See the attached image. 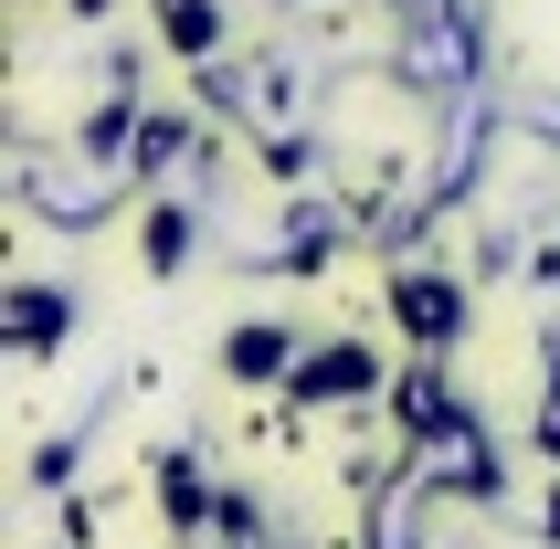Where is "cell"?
Returning a JSON list of instances; mask_svg holds the SVG:
<instances>
[{"mask_svg":"<svg viewBox=\"0 0 560 549\" xmlns=\"http://www.w3.org/2000/svg\"><path fill=\"white\" fill-rule=\"evenodd\" d=\"M392 306H402V328L423 338V349H455V328H466V285H455V274H402Z\"/></svg>","mask_w":560,"mask_h":549,"instance_id":"cell-1","label":"cell"},{"mask_svg":"<svg viewBox=\"0 0 560 549\" xmlns=\"http://www.w3.org/2000/svg\"><path fill=\"white\" fill-rule=\"evenodd\" d=\"M466 74H476V32H466V11L412 22V85H466Z\"/></svg>","mask_w":560,"mask_h":549,"instance_id":"cell-2","label":"cell"},{"mask_svg":"<svg viewBox=\"0 0 560 549\" xmlns=\"http://www.w3.org/2000/svg\"><path fill=\"white\" fill-rule=\"evenodd\" d=\"M201 95L233 106V117H276V106H296V74H276V63H212Z\"/></svg>","mask_w":560,"mask_h":549,"instance_id":"cell-3","label":"cell"},{"mask_svg":"<svg viewBox=\"0 0 560 549\" xmlns=\"http://www.w3.org/2000/svg\"><path fill=\"white\" fill-rule=\"evenodd\" d=\"M381 370H371V349H360V338H349V349H317V360H296L285 370V392L296 401H339V392H371Z\"/></svg>","mask_w":560,"mask_h":549,"instance_id":"cell-4","label":"cell"},{"mask_svg":"<svg viewBox=\"0 0 560 549\" xmlns=\"http://www.w3.org/2000/svg\"><path fill=\"white\" fill-rule=\"evenodd\" d=\"M63 317H74V306H63V285H22V296H11V349H32V360H43V349L63 338Z\"/></svg>","mask_w":560,"mask_h":549,"instance_id":"cell-5","label":"cell"},{"mask_svg":"<svg viewBox=\"0 0 560 549\" xmlns=\"http://www.w3.org/2000/svg\"><path fill=\"white\" fill-rule=\"evenodd\" d=\"M222 360L244 370V381H276V370H296V338H285V328H265V317H254V328H233V349H222Z\"/></svg>","mask_w":560,"mask_h":549,"instance_id":"cell-6","label":"cell"},{"mask_svg":"<svg viewBox=\"0 0 560 549\" xmlns=\"http://www.w3.org/2000/svg\"><path fill=\"white\" fill-rule=\"evenodd\" d=\"M159 22H170V43L201 63V54L222 43V0H159Z\"/></svg>","mask_w":560,"mask_h":549,"instance_id":"cell-7","label":"cell"},{"mask_svg":"<svg viewBox=\"0 0 560 549\" xmlns=\"http://www.w3.org/2000/svg\"><path fill=\"white\" fill-rule=\"evenodd\" d=\"M159 497H170V507H159L170 528H201V518H222L212 497H201V476H190V455H170V465H159Z\"/></svg>","mask_w":560,"mask_h":549,"instance_id":"cell-8","label":"cell"},{"mask_svg":"<svg viewBox=\"0 0 560 549\" xmlns=\"http://www.w3.org/2000/svg\"><path fill=\"white\" fill-rule=\"evenodd\" d=\"M127 138H138V95H106V106H95V117H85V159H117L127 149Z\"/></svg>","mask_w":560,"mask_h":549,"instance_id":"cell-9","label":"cell"},{"mask_svg":"<svg viewBox=\"0 0 560 549\" xmlns=\"http://www.w3.org/2000/svg\"><path fill=\"white\" fill-rule=\"evenodd\" d=\"M170 159H180V117L138 127V170H127V180H149V170H170Z\"/></svg>","mask_w":560,"mask_h":549,"instance_id":"cell-10","label":"cell"},{"mask_svg":"<svg viewBox=\"0 0 560 549\" xmlns=\"http://www.w3.org/2000/svg\"><path fill=\"white\" fill-rule=\"evenodd\" d=\"M180 254H190V212H159V222H149V265L170 274Z\"/></svg>","mask_w":560,"mask_h":549,"instance_id":"cell-11","label":"cell"},{"mask_svg":"<svg viewBox=\"0 0 560 549\" xmlns=\"http://www.w3.org/2000/svg\"><path fill=\"white\" fill-rule=\"evenodd\" d=\"M539 528H550V539H560V497H550V518H539Z\"/></svg>","mask_w":560,"mask_h":549,"instance_id":"cell-12","label":"cell"},{"mask_svg":"<svg viewBox=\"0 0 560 549\" xmlns=\"http://www.w3.org/2000/svg\"><path fill=\"white\" fill-rule=\"evenodd\" d=\"M550 381H560V338H550Z\"/></svg>","mask_w":560,"mask_h":549,"instance_id":"cell-13","label":"cell"}]
</instances>
